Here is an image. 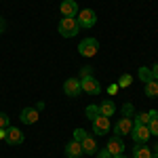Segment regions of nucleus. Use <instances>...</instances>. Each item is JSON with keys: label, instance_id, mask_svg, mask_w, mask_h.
Returning a JSON list of instances; mask_svg holds the SVG:
<instances>
[{"label": "nucleus", "instance_id": "1", "mask_svg": "<svg viewBox=\"0 0 158 158\" xmlns=\"http://www.w3.org/2000/svg\"><path fill=\"white\" fill-rule=\"evenodd\" d=\"M59 34L63 38H74L78 32H80V25H78V21H76V17H63L59 21Z\"/></svg>", "mask_w": 158, "mask_h": 158}, {"label": "nucleus", "instance_id": "2", "mask_svg": "<svg viewBox=\"0 0 158 158\" xmlns=\"http://www.w3.org/2000/svg\"><path fill=\"white\" fill-rule=\"evenodd\" d=\"M97 51H99V42L95 40V38H85V40L78 44V53H80L82 57H86V59L95 57Z\"/></svg>", "mask_w": 158, "mask_h": 158}, {"label": "nucleus", "instance_id": "3", "mask_svg": "<svg viewBox=\"0 0 158 158\" xmlns=\"http://www.w3.org/2000/svg\"><path fill=\"white\" fill-rule=\"evenodd\" d=\"M76 21L80 25V30H82V27H93V25L97 23V15H95L93 9H85V11H78Z\"/></svg>", "mask_w": 158, "mask_h": 158}, {"label": "nucleus", "instance_id": "4", "mask_svg": "<svg viewBox=\"0 0 158 158\" xmlns=\"http://www.w3.org/2000/svg\"><path fill=\"white\" fill-rule=\"evenodd\" d=\"M80 86H82V91L89 93V95H101V85H99L93 76H82L80 78Z\"/></svg>", "mask_w": 158, "mask_h": 158}, {"label": "nucleus", "instance_id": "5", "mask_svg": "<svg viewBox=\"0 0 158 158\" xmlns=\"http://www.w3.org/2000/svg\"><path fill=\"white\" fill-rule=\"evenodd\" d=\"M131 137H133L135 143H146L148 139L152 137L148 124H133V131H131Z\"/></svg>", "mask_w": 158, "mask_h": 158}, {"label": "nucleus", "instance_id": "6", "mask_svg": "<svg viewBox=\"0 0 158 158\" xmlns=\"http://www.w3.org/2000/svg\"><path fill=\"white\" fill-rule=\"evenodd\" d=\"M63 93L68 97H80L82 93V86H80V78H68L63 82Z\"/></svg>", "mask_w": 158, "mask_h": 158}, {"label": "nucleus", "instance_id": "7", "mask_svg": "<svg viewBox=\"0 0 158 158\" xmlns=\"http://www.w3.org/2000/svg\"><path fill=\"white\" fill-rule=\"evenodd\" d=\"M133 131V120L129 118V116H122L120 120L114 124V133L118 135V137H122V135H129Z\"/></svg>", "mask_w": 158, "mask_h": 158}, {"label": "nucleus", "instance_id": "8", "mask_svg": "<svg viewBox=\"0 0 158 158\" xmlns=\"http://www.w3.org/2000/svg\"><path fill=\"white\" fill-rule=\"evenodd\" d=\"M93 131H95V135H106L110 131V118L99 114L97 118L93 120Z\"/></svg>", "mask_w": 158, "mask_h": 158}, {"label": "nucleus", "instance_id": "9", "mask_svg": "<svg viewBox=\"0 0 158 158\" xmlns=\"http://www.w3.org/2000/svg\"><path fill=\"white\" fill-rule=\"evenodd\" d=\"M19 120L23 122V124H34V122H38V110L36 108H23L21 114H19Z\"/></svg>", "mask_w": 158, "mask_h": 158}, {"label": "nucleus", "instance_id": "10", "mask_svg": "<svg viewBox=\"0 0 158 158\" xmlns=\"http://www.w3.org/2000/svg\"><path fill=\"white\" fill-rule=\"evenodd\" d=\"M6 141L11 146H19V143H23V133L17 127H9L6 129Z\"/></svg>", "mask_w": 158, "mask_h": 158}, {"label": "nucleus", "instance_id": "11", "mask_svg": "<svg viewBox=\"0 0 158 158\" xmlns=\"http://www.w3.org/2000/svg\"><path fill=\"white\" fill-rule=\"evenodd\" d=\"M59 11H61L63 17H76V15H78V4H76L74 0H63Z\"/></svg>", "mask_w": 158, "mask_h": 158}, {"label": "nucleus", "instance_id": "12", "mask_svg": "<svg viewBox=\"0 0 158 158\" xmlns=\"http://www.w3.org/2000/svg\"><path fill=\"white\" fill-rule=\"evenodd\" d=\"M106 150H108L112 156H116V154H122L124 152V143H122V139L116 135V137H112L108 141V146H106Z\"/></svg>", "mask_w": 158, "mask_h": 158}, {"label": "nucleus", "instance_id": "13", "mask_svg": "<svg viewBox=\"0 0 158 158\" xmlns=\"http://www.w3.org/2000/svg\"><path fill=\"white\" fill-rule=\"evenodd\" d=\"M65 156L68 158H80L82 156V146H80V141H70L68 146H65Z\"/></svg>", "mask_w": 158, "mask_h": 158}, {"label": "nucleus", "instance_id": "14", "mask_svg": "<svg viewBox=\"0 0 158 158\" xmlns=\"http://www.w3.org/2000/svg\"><path fill=\"white\" fill-rule=\"evenodd\" d=\"M80 146H82V154H95V152H97V148H99L93 135H86L85 141H82Z\"/></svg>", "mask_w": 158, "mask_h": 158}, {"label": "nucleus", "instance_id": "15", "mask_svg": "<svg viewBox=\"0 0 158 158\" xmlns=\"http://www.w3.org/2000/svg\"><path fill=\"white\" fill-rule=\"evenodd\" d=\"M99 114L106 116V118H110L112 114H116V103H114L112 99H103L101 106H99Z\"/></svg>", "mask_w": 158, "mask_h": 158}, {"label": "nucleus", "instance_id": "16", "mask_svg": "<svg viewBox=\"0 0 158 158\" xmlns=\"http://www.w3.org/2000/svg\"><path fill=\"white\" fill-rule=\"evenodd\" d=\"M133 158H152V150L146 143H137L133 148Z\"/></svg>", "mask_w": 158, "mask_h": 158}, {"label": "nucleus", "instance_id": "17", "mask_svg": "<svg viewBox=\"0 0 158 158\" xmlns=\"http://www.w3.org/2000/svg\"><path fill=\"white\" fill-rule=\"evenodd\" d=\"M146 95L148 97H158V80H154V78H152V80H148L146 82Z\"/></svg>", "mask_w": 158, "mask_h": 158}, {"label": "nucleus", "instance_id": "18", "mask_svg": "<svg viewBox=\"0 0 158 158\" xmlns=\"http://www.w3.org/2000/svg\"><path fill=\"white\" fill-rule=\"evenodd\" d=\"M131 82H133V76H131V74H122L120 80H118L116 85H118V89H127V86H131Z\"/></svg>", "mask_w": 158, "mask_h": 158}, {"label": "nucleus", "instance_id": "19", "mask_svg": "<svg viewBox=\"0 0 158 158\" xmlns=\"http://www.w3.org/2000/svg\"><path fill=\"white\" fill-rule=\"evenodd\" d=\"M85 114H86V118H89V120L93 122V120H95V118L99 116V106H89Z\"/></svg>", "mask_w": 158, "mask_h": 158}, {"label": "nucleus", "instance_id": "20", "mask_svg": "<svg viewBox=\"0 0 158 158\" xmlns=\"http://www.w3.org/2000/svg\"><path fill=\"white\" fill-rule=\"evenodd\" d=\"M148 122H150V114H148V112H141V114L135 116L133 124H148Z\"/></svg>", "mask_w": 158, "mask_h": 158}, {"label": "nucleus", "instance_id": "21", "mask_svg": "<svg viewBox=\"0 0 158 158\" xmlns=\"http://www.w3.org/2000/svg\"><path fill=\"white\" fill-rule=\"evenodd\" d=\"M139 78H141L143 82L152 80V70H150V68H139Z\"/></svg>", "mask_w": 158, "mask_h": 158}, {"label": "nucleus", "instance_id": "22", "mask_svg": "<svg viewBox=\"0 0 158 158\" xmlns=\"http://www.w3.org/2000/svg\"><path fill=\"white\" fill-rule=\"evenodd\" d=\"M86 135H89V133H86L85 129H76V131H74V141H80V143H82Z\"/></svg>", "mask_w": 158, "mask_h": 158}, {"label": "nucleus", "instance_id": "23", "mask_svg": "<svg viewBox=\"0 0 158 158\" xmlns=\"http://www.w3.org/2000/svg\"><path fill=\"white\" fill-rule=\"evenodd\" d=\"M148 129H150V133H152V135H158V116L148 122Z\"/></svg>", "mask_w": 158, "mask_h": 158}, {"label": "nucleus", "instance_id": "24", "mask_svg": "<svg viewBox=\"0 0 158 158\" xmlns=\"http://www.w3.org/2000/svg\"><path fill=\"white\" fill-rule=\"evenodd\" d=\"M9 114H4V112H0V129H9Z\"/></svg>", "mask_w": 158, "mask_h": 158}, {"label": "nucleus", "instance_id": "25", "mask_svg": "<svg viewBox=\"0 0 158 158\" xmlns=\"http://www.w3.org/2000/svg\"><path fill=\"white\" fill-rule=\"evenodd\" d=\"M133 103H124V106H122V116H129V118H131V116H133Z\"/></svg>", "mask_w": 158, "mask_h": 158}, {"label": "nucleus", "instance_id": "26", "mask_svg": "<svg viewBox=\"0 0 158 158\" xmlns=\"http://www.w3.org/2000/svg\"><path fill=\"white\" fill-rule=\"evenodd\" d=\"M95 156H97V158H112V154L103 148V150H97V152H95Z\"/></svg>", "mask_w": 158, "mask_h": 158}, {"label": "nucleus", "instance_id": "27", "mask_svg": "<svg viewBox=\"0 0 158 158\" xmlns=\"http://www.w3.org/2000/svg\"><path fill=\"white\" fill-rule=\"evenodd\" d=\"M116 91H118V85H116V82L108 86V93H110V95H116Z\"/></svg>", "mask_w": 158, "mask_h": 158}, {"label": "nucleus", "instance_id": "28", "mask_svg": "<svg viewBox=\"0 0 158 158\" xmlns=\"http://www.w3.org/2000/svg\"><path fill=\"white\" fill-rule=\"evenodd\" d=\"M152 78H154V80H158V63H154V65H152Z\"/></svg>", "mask_w": 158, "mask_h": 158}, {"label": "nucleus", "instance_id": "29", "mask_svg": "<svg viewBox=\"0 0 158 158\" xmlns=\"http://www.w3.org/2000/svg\"><path fill=\"white\" fill-rule=\"evenodd\" d=\"M80 74H82V76H91V68H89V65L82 68V72H80Z\"/></svg>", "mask_w": 158, "mask_h": 158}, {"label": "nucleus", "instance_id": "30", "mask_svg": "<svg viewBox=\"0 0 158 158\" xmlns=\"http://www.w3.org/2000/svg\"><path fill=\"white\" fill-rule=\"evenodd\" d=\"M6 139V129H0V141Z\"/></svg>", "mask_w": 158, "mask_h": 158}, {"label": "nucleus", "instance_id": "31", "mask_svg": "<svg viewBox=\"0 0 158 158\" xmlns=\"http://www.w3.org/2000/svg\"><path fill=\"white\" fill-rule=\"evenodd\" d=\"M148 114H150V120H152V118H156V116H158V112H156V110H152V112H148Z\"/></svg>", "mask_w": 158, "mask_h": 158}, {"label": "nucleus", "instance_id": "32", "mask_svg": "<svg viewBox=\"0 0 158 158\" xmlns=\"http://www.w3.org/2000/svg\"><path fill=\"white\" fill-rule=\"evenodd\" d=\"M4 27H6V23H4V19H0V34L4 32Z\"/></svg>", "mask_w": 158, "mask_h": 158}, {"label": "nucleus", "instance_id": "33", "mask_svg": "<svg viewBox=\"0 0 158 158\" xmlns=\"http://www.w3.org/2000/svg\"><path fill=\"white\" fill-rule=\"evenodd\" d=\"M112 158H127L124 154H116V156H112Z\"/></svg>", "mask_w": 158, "mask_h": 158}, {"label": "nucleus", "instance_id": "34", "mask_svg": "<svg viewBox=\"0 0 158 158\" xmlns=\"http://www.w3.org/2000/svg\"><path fill=\"white\" fill-rule=\"evenodd\" d=\"M152 158H158V152H152Z\"/></svg>", "mask_w": 158, "mask_h": 158}, {"label": "nucleus", "instance_id": "35", "mask_svg": "<svg viewBox=\"0 0 158 158\" xmlns=\"http://www.w3.org/2000/svg\"><path fill=\"white\" fill-rule=\"evenodd\" d=\"M154 152H158V143H156V146H154Z\"/></svg>", "mask_w": 158, "mask_h": 158}]
</instances>
